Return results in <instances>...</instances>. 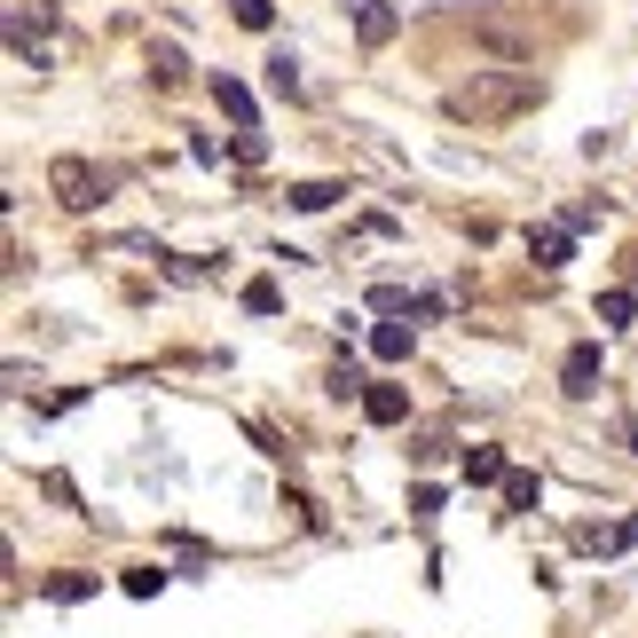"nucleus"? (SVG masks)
Returning a JSON list of instances; mask_svg holds the SVG:
<instances>
[{
  "mask_svg": "<svg viewBox=\"0 0 638 638\" xmlns=\"http://www.w3.org/2000/svg\"><path fill=\"white\" fill-rule=\"evenodd\" d=\"M536 87L528 72H513V79H474V87H457L450 95V119H513V111H528L536 103Z\"/></svg>",
  "mask_w": 638,
  "mask_h": 638,
  "instance_id": "1",
  "label": "nucleus"
},
{
  "mask_svg": "<svg viewBox=\"0 0 638 638\" xmlns=\"http://www.w3.org/2000/svg\"><path fill=\"white\" fill-rule=\"evenodd\" d=\"M48 189H56V206H72V213H87L95 197H103V174H95L87 158H56V165H48Z\"/></svg>",
  "mask_w": 638,
  "mask_h": 638,
  "instance_id": "2",
  "label": "nucleus"
},
{
  "mask_svg": "<svg viewBox=\"0 0 638 638\" xmlns=\"http://www.w3.org/2000/svg\"><path fill=\"white\" fill-rule=\"evenodd\" d=\"M528 260H536V268H567V260H576V229H567V221L528 229Z\"/></svg>",
  "mask_w": 638,
  "mask_h": 638,
  "instance_id": "3",
  "label": "nucleus"
},
{
  "mask_svg": "<svg viewBox=\"0 0 638 638\" xmlns=\"http://www.w3.org/2000/svg\"><path fill=\"white\" fill-rule=\"evenodd\" d=\"M560 394H576V402L599 394V347H591V340H584V347H567V363H560Z\"/></svg>",
  "mask_w": 638,
  "mask_h": 638,
  "instance_id": "4",
  "label": "nucleus"
},
{
  "mask_svg": "<svg viewBox=\"0 0 638 638\" xmlns=\"http://www.w3.org/2000/svg\"><path fill=\"white\" fill-rule=\"evenodd\" d=\"M394 32H402V16L387 9V0H363V9H355V40H363V48H387Z\"/></svg>",
  "mask_w": 638,
  "mask_h": 638,
  "instance_id": "5",
  "label": "nucleus"
},
{
  "mask_svg": "<svg viewBox=\"0 0 638 638\" xmlns=\"http://www.w3.org/2000/svg\"><path fill=\"white\" fill-rule=\"evenodd\" d=\"M505 474H513V465H505V450H489V442H474V450H465V481H474V489H505Z\"/></svg>",
  "mask_w": 638,
  "mask_h": 638,
  "instance_id": "6",
  "label": "nucleus"
},
{
  "mask_svg": "<svg viewBox=\"0 0 638 638\" xmlns=\"http://www.w3.org/2000/svg\"><path fill=\"white\" fill-rule=\"evenodd\" d=\"M363 418H371V426H402V418H410V394H402V387H371V394H363Z\"/></svg>",
  "mask_w": 638,
  "mask_h": 638,
  "instance_id": "7",
  "label": "nucleus"
},
{
  "mask_svg": "<svg viewBox=\"0 0 638 638\" xmlns=\"http://www.w3.org/2000/svg\"><path fill=\"white\" fill-rule=\"evenodd\" d=\"M284 197H292V213H323V206H340V197H347V182H292Z\"/></svg>",
  "mask_w": 638,
  "mask_h": 638,
  "instance_id": "8",
  "label": "nucleus"
},
{
  "mask_svg": "<svg viewBox=\"0 0 638 638\" xmlns=\"http://www.w3.org/2000/svg\"><path fill=\"white\" fill-rule=\"evenodd\" d=\"M410 347H418L410 323H379V331H371V355H379V363H410Z\"/></svg>",
  "mask_w": 638,
  "mask_h": 638,
  "instance_id": "9",
  "label": "nucleus"
},
{
  "mask_svg": "<svg viewBox=\"0 0 638 638\" xmlns=\"http://www.w3.org/2000/svg\"><path fill=\"white\" fill-rule=\"evenodd\" d=\"M213 103L237 119V126H253V87L245 79H229V72H213Z\"/></svg>",
  "mask_w": 638,
  "mask_h": 638,
  "instance_id": "10",
  "label": "nucleus"
},
{
  "mask_svg": "<svg viewBox=\"0 0 638 638\" xmlns=\"http://www.w3.org/2000/svg\"><path fill=\"white\" fill-rule=\"evenodd\" d=\"M150 79H158V87H182V79H189V63H182L174 40H158V48H150Z\"/></svg>",
  "mask_w": 638,
  "mask_h": 638,
  "instance_id": "11",
  "label": "nucleus"
},
{
  "mask_svg": "<svg viewBox=\"0 0 638 638\" xmlns=\"http://www.w3.org/2000/svg\"><path fill=\"white\" fill-rule=\"evenodd\" d=\"M260 72H268V95H284V103H292V95H299V63H292L284 48H277V56H268V63H260Z\"/></svg>",
  "mask_w": 638,
  "mask_h": 638,
  "instance_id": "12",
  "label": "nucleus"
},
{
  "mask_svg": "<svg viewBox=\"0 0 638 638\" xmlns=\"http://www.w3.org/2000/svg\"><path fill=\"white\" fill-rule=\"evenodd\" d=\"M638 316V292H599V331H623Z\"/></svg>",
  "mask_w": 638,
  "mask_h": 638,
  "instance_id": "13",
  "label": "nucleus"
},
{
  "mask_svg": "<svg viewBox=\"0 0 638 638\" xmlns=\"http://www.w3.org/2000/svg\"><path fill=\"white\" fill-rule=\"evenodd\" d=\"M536 496H544L536 474H505V513H536Z\"/></svg>",
  "mask_w": 638,
  "mask_h": 638,
  "instance_id": "14",
  "label": "nucleus"
},
{
  "mask_svg": "<svg viewBox=\"0 0 638 638\" xmlns=\"http://www.w3.org/2000/svg\"><path fill=\"white\" fill-rule=\"evenodd\" d=\"M229 16H237L245 32H268L277 24V0H229Z\"/></svg>",
  "mask_w": 638,
  "mask_h": 638,
  "instance_id": "15",
  "label": "nucleus"
},
{
  "mask_svg": "<svg viewBox=\"0 0 638 638\" xmlns=\"http://www.w3.org/2000/svg\"><path fill=\"white\" fill-rule=\"evenodd\" d=\"M245 308H253V316H277V308H284L277 277H253V284H245Z\"/></svg>",
  "mask_w": 638,
  "mask_h": 638,
  "instance_id": "16",
  "label": "nucleus"
},
{
  "mask_svg": "<svg viewBox=\"0 0 638 638\" xmlns=\"http://www.w3.org/2000/svg\"><path fill=\"white\" fill-rule=\"evenodd\" d=\"M165 591V567H126V599H158Z\"/></svg>",
  "mask_w": 638,
  "mask_h": 638,
  "instance_id": "17",
  "label": "nucleus"
},
{
  "mask_svg": "<svg viewBox=\"0 0 638 638\" xmlns=\"http://www.w3.org/2000/svg\"><path fill=\"white\" fill-rule=\"evenodd\" d=\"M323 387H331V394H340V402H347V394H355V402H363V394H371V387H363V371H355V363H331V379H323Z\"/></svg>",
  "mask_w": 638,
  "mask_h": 638,
  "instance_id": "18",
  "label": "nucleus"
},
{
  "mask_svg": "<svg viewBox=\"0 0 638 638\" xmlns=\"http://www.w3.org/2000/svg\"><path fill=\"white\" fill-rule=\"evenodd\" d=\"M371 308H379V316H410V308H418V299H410V292H402V284H379V292H371Z\"/></svg>",
  "mask_w": 638,
  "mask_h": 638,
  "instance_id": "19",
  "label": "nucleus"
},
{
  "mask_svg": "<svg viewBox=\"0 0 638 638\" xmlns=\"http://www.w3.org/2000/svg\"><path fill=\"white\" fill-rule=\"evenodd\" d=\"M87 591H95L87 576H56V584H48V599H56V608H79V599H87Z\"/></svg>",
  "mask_w": 638,
  "mask_h": 638,
  "instance_id": "20",
  "label": "nucleus"
},
{
  "mask_svg": "<svg viewBox=\"0 0 638 638\" xmlns=\"http://www.w3.org/2000/svg\"><path fill=\"white\" fill-rule=\"evenodd\" d=\"M237 158H245V165H260V158H268V143H260L253 126H237Z\"/></svg>",
  "mask_w": 638,
  "mask_h": 638,
  "instance_id": "21",
  "label": "nucleus"
}]
</instances>
